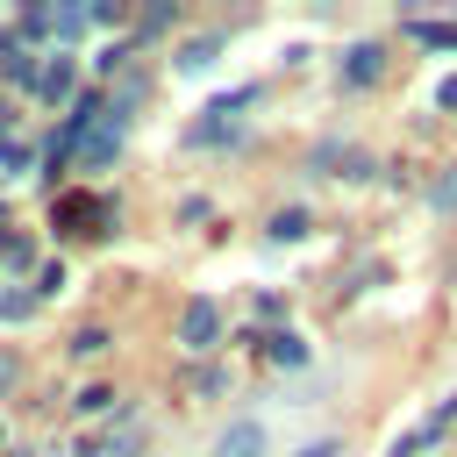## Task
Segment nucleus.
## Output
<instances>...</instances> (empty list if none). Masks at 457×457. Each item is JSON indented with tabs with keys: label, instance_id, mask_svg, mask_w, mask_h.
<instances>
[{
	"label": "nucleus",
	"instance_id": "obj_1",
	"mask_svg": "<svg viewBox=\"0 0 457 457\" xmlns=\"http://www.w3.org/2000/svg\"><path fill=\"white\" fill-rule=\"evenodd\" d=\"M107 221H114V207L93 200V193H64L57 200V228H71V236H100Z\"/></svg>",
	"mask_w": 457,
	"mask_h": 457
},
{
	"label": "nucleus",
	"instance_id": "obj_2",
	"mask_svg": "<svg viewBox=\"0 0 457 457\" xmlns=\"http://www.w3.org/2000/svg\"><path fill=\"white\" fill-rule=\"evenodd\" d=\"M79 457H143V421H136V414H121L114 428L86 436V443H79Z\"/></svg>",
	"mask_w": 457,
	"mask_h": 457
},
{
	"label": "nucleus",
	"instance_id": "obj_3",
	"mask_svg": "<svg viewBox=\"0 0 457 457\" xmlns=\"http://www.w3.org/2000/svg\"><path fill=\"white\" fill-rule=\"evenodd\" d=\"M114 150H121V107H100V121H93V129H86V143H79V164H86V171H100Z\"/></svg>",
	"mask_w": 457,
	"mask_h": 457
},
{
	"label": "nucleus",
	"instance_id": "obj_4",
	"mask_svg": "<svg viewBox=\"0 0 457 457\" xmlns=\"http://www.w3.org/2000/svg\"><path fill=\"white\" fill-rule=\"evenodd\" d=\"M450 421H457V400H436V414H428V421H414V428H407V436H400L386 457H421V450H436Z\"/></svg>",
	"mask_w": 457,
	"mask_h": 457
},
{
	"label": "nucleus",
	"instance_id": "obj_5",
	"mask_svg": "<svg viewBox=\"0 0 457 457\" xmlns=\"http://www.w3.org/2000/svg\"><path fill=\"white\" fill-rule=\"evenodd\" d=\"M214 336H221V307H214V300H186L179 343H186V350H214Z\"/></svg>",
	"mask_w": 457,
	"mask_h": 457
},
{
	"label": "nucleus",
	"instance_id": "obj_6",
	"mask_svg": "<svg viewBox=\"0 0 457 457\" xmlns=\"http://www.w3.org/2000/svg\"><path fill=\"white\" fill-rule=\"evenodd\" d=\"M214 457H264V421H228Z\"/></svg>",
	"mask_w": 457,
	"mask_h": 457
},
{
	"label": "nucleus",
	"instance_id": "obj_7",
	"mask_svg": "<svg viewBox=\"0 0 457 457\" xmlns=\"http://www.w3.org/2000/svg\"><path fill=\"white\" fill-rule=\"evenodd\" d=\"M378 64H386V50H378V43H350V50H343V86H371V79H378Z\"/></svg>",
	"mask_w": 457,
	"mask_h": 457
},
{
	"label": "nucleus",
	"instance_id": "obj_8",
	"mask_svg": "<svg viewBox=\"0 0 457 457\" xmlns=\"http://www.w3.org/2000/svg\"><path fill=\"white\" fill-rule=\"evenodd\" d=\"M71 86H79V64H71V57L57 50V57H50L43 71H36V93H43V100H71Z\"/></svg>",
	"mask_w": 457,
	"mask_h": 457
},
{
	"label": "nucleus",
	"instance_id": "obj_9",
	"mask_svg": "<svg viewBox=\"0 0 457 457\" xmlns=\"http://www.w3.org/2000/svg\"><path fill=\"white\" fill-rule=\"evenodd\" d=\"M264 357H271V364H278V371H293V364H307V343H300V336H286V328H278V336H264Z\"/></svg>",
	"mask_w": 457,
	"mask_h": 457
},
{
	"label": "nucleus",
	"instance_id": "obj_10",
	"mask_svg": "<svg viewBox=\"0 0 457 457\" xmlns=\"http://www.w3.org/2000/svg\"><path fill=\"white\" fill-rule=\"evenodd\" d=\"M0 71H7V79H36V57H29V43H21V36H7V43H0Z\"/></svg>",
	"mask_w": 457,
	"mask_h": 457
},
{
	"label": "nucleus",
	"instance_id": "obj_11",
	"mask_svg": "<svg viewBox=\"0 0 457 457\" xmlns=\"http://www.w3.org/2000/svg\"><path fill=\"white\" fill-rule=\"evenodd\" d=\"M214 50H221V36H200V43H186V50H179V71H207V64H214Z\"/></svg>",
	"mask_w": 457,
	"mask_h": 457
},
{
	"label": "nucleus",
	"instance_id": "obj_12",
	"mask_svg": "<svg viewBox=\"0 0 457 457\" xmlns=\"http://www.w3.org/2000/svg\"><path fill=\"white\" fill-rule=\"evenodd\" d=\"M271 236H278V243L307 236V214H300V207H278V214H271Z\"/></svg>",
	"mask_w": 457,
	"mask_h": 457
},
{
	"label": "nucleus",
	"instance_id": "obj_13",
	"mask_svg": "<svg viewBox=\"0 0 457 457\" xmlns=\"http://www.w3.org/2000/svg\"><path fill=\"white\" fill-rule=\"evenodd\" d=\"M0 264H14V271H29V264H36V250H29V236H7V243H0Z\"/></svg>",
	"mask_w": 457,
	"mask_h": 457
},
{
	"label": "nucleus",
	"instance_id": "obj_14",
	"mask_svg": "<svg viewBox=\"0 0 457 457\" xmlns=\"http://www.w3.org/2000/svg\"><path fill=\"white\" fill-rule=\"evenodd\" d=\"M414 36L436 43V50H457V29H450V21H414Z\"/></svg>",
	"mask_w": 457,
	"mask_h": 457
},
{
	"label": "nucleus",
	"instance_id": "obj_15",
	"mask_svg": "<svg viewBox=\"0 0 457 457\" xmlns=\"http://www.w3.org/2000/svg\"><path fill=\"white\" fill-rule=\"evenodd\" d=\"M107 407H114L107 386H86V393H79V414H107Z\"/></svg>",
	"mask_w": 457,
	"mask_h": 457
},
{
	"label": "nucleus",
	"instance_id": "obj_16",
	"mask_svg": "<svg viewBox=\"0 0 457 457\" xmlns=\"http://www.w3.org/2000/svg\"><path fill=\"white\" fill-rule=\"evenodd\" d=\"M71 350H79V357H100V350H107V328H79V343H71Z\"/></svg>",
	"mask_w": 457,
	"mask_h": 457
},
{
	"label": "nucleus",
	"instance_id": "obj_17",
	"mask_svg": "<svg viewBox=\"0 0 457 457\" xmlns=\"http://www.w3.org/2000/svg\"><path fill=\"white\" fill-rule=\"evenodd\" d=\"M428 200H436V207H457V164L436 179V193H428Z\"/></svg>",
	"mask_w": 457,
	"mask_h": 457
},
{
	"label": "nucleus",
	"instance_id": "obj_18",
	"mask_svg": "<svg viewBox=\"0 0 457 457\" xmlns=\"http://www.w3.org/2000/svg\"><path fill=\"white\" fill-rule=\"evenodd\" d=\"M64 286V264H36V293H57Z\"/></svg>",
	"mask_w": 457,
	"mask_h": 457
},
{
	"label": "nucleus",
	"instance_id": "obj_19",
	"mask_svg": "<svg viewBox=\"0 0 457 457\" xmlns=\"http://www.w3.org/2000/svg\"><path fill=\"white\" fill-rule=\"evenodd\" d=\"M29 314V293H0V321H21Z\"/></svg>",
	"mask_w": 457,
	"mask_h": 457
},
{
	"label": "nucleus",
	"instance_id": "obj_20",
	"mask_svg": "<svg viewBox=\"0 0 457 457\" xmlns=\"http://www.w3.org/2000/svg\"><path fill=\"white\" fill-rule=\"evenodd\" d=\"M436 107H457V71H450V79L436 86Z\"/></svg>",
	"mask_w": 457,
	"mask_h": 457
},
{
	"label": "nucleus",
	"instance_id": "obj_21",
	"mask_svg": "<svg viewBox=\"0 0 457 457\" xmlns=\"http://www.w3.org/2000/svg\"><path fill=\"white\" fill-rule=\"evenodd\" d=\"M300 457H343V443H328V436H321V443H307Z\"/></svg>",
	"mask_w": 457,
	"mask_h": 457
},
{
	"label": "nucleus",
	"instance_id": "obj_22",
	"mask_svg": "<svg viewBox=\"0 0 457 457\" xmlns=\"http://www.w3.org/2000/svg\"><path fill=\"white\" fill-rule=\"evenodd\" d=\"M7 143H14V114L0 107V150H7Z\"/></svg>",
	"mask_w": 457,
	"mask_h": 457
},
{
	"label": "nucleus",
	"instance_id": "obj_23",
	"mask_svg": "<svg viewBox=\"0 0 457 457\" xmlns=\"http://www.w3.org/2000/svg\"><path fill=\"white\" fill-rule=\"evenodd\" d=\"M0 386H14V357H0Z\"/></svg>",
	"mask_w": 457,
	"mask_h": 457
}]
</instances>
